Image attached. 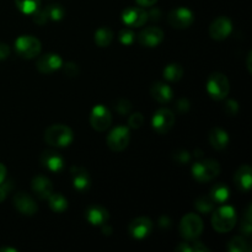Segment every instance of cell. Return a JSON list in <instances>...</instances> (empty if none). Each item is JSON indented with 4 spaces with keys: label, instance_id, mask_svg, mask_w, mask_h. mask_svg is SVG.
<instances>
[{
    "label": "cell",
    "instance_id": "obj_31",
    "mask_svg": "<svg viewBox=\"0 0 252 252\" xmlns=\"http://www.w3.org/2000/svg\"><path fill=\"white\" fill-rule=\"evenodd\" d=\"M112 39L113 33L108 27H101L95 32V42L98 47H107Z\"/></svg>",
    "mask_w": 252,
    "mask_h": 252
},
{
    "label": "cell",
    "instance_id": "obj_7",
    "mask_svg": "<svg viewBox=\"0 0 252 252\" xmlns=\"http://www.w3.org/2000/svg\"><path fill=\"white\" fill-rule=\"evenodd\" d=\"M130 140V134L128 127L118 126L115 129L111 130L107 135V145L113 152H122L128 147Z\"/></svg>",
    "mask_w": 252,
    "mask_h": 252
},
{
    "label": "cell",
    "instance_id": "obj_29",
    "mask_svg": "<svg viewBox=\"0 0 252 252\" xmlns=\"http://www.w3.org/2000/svg\"><path fill=\"white\" fill-rule=\"evenodd\" d=\"M228 250L230 252H250L251 245L245 238L235 236L228 243Z\"/></svg>",
    "mask_w": 252,
    "mask_h": 252
},
{
    "label": "cell",
    "instance_id": "obj_27",
    "mask_svg": "<svg viewBox=\"0 0 252 252\" xmlns=\"http://www.w3.org/2000/svg\"><path fill=\"white\" fill-rule=\"evenodd\" d=\"M176 251L179 252H209V249L207 248L204 244H202L201 241H197L196 239L193 240L186 241V243H181L176 248Z\"/></svg>",
    "mask_w": 252,
    "mask_h": 252
},
{
    "label": "cell",
    "instance_id": "obj_44",
    "mask_svg": "<svg viewBox=\"0 0 252 252\" xmlns=\"http://www.w3.org/2000/svg\"><path fill=\"white\" fill-rule=\"evenodd\" d=\"M5 177H6V167L0 162V184L4 181Z\"/></svg>",
    "mask_w": 252,
    "mask_h": 252
},
{
    "label": "cell",
    "instance_id": "obj_38",
    "mask_svg": "<svg viewBox=\"0 0 252 252\" xmlns=\"http://www.w3.org/2000/svg\"><path fill=\"white\" fill-rule=\"evenodd\" d=\"M62 66H63L64 69V74H65L66 76H69V78H75V76L79 75V68L75 63L68 62V63H65L64 65L62 64Z\"/></svg>",
    "mask_w": 252,
    "mask_h": 252
},
{
    "label": "cell",
    "instance_id": "obj_33",
    "mask_svg": "<svg viewBox=\"0 0 252 252\" xmlns=\"http://www.w3.org/2000/svg\"><path fill=\"white\" fill-rule=\"evenodd\" d=\"M251 211H252V206H251V204H249L248 209H246L245 217H244V220H243V223H241V226H240L241 233H243L245 236H250L251 233H252Z\"/></svg>",
    "mask_w": 252,
    "mask_h": 252
},
{
    "label": "cell",
    "instance_id": "obj_41",
    "mask_svg": "<svg viewBox=\"0 0 252 252\" xmlns=\"http://www.w3.org/2000/svg\"><path fill=\"white\" fill-rule=\"evenodd\" d=\"M175 108L179 113H186L189 110V102L186 98H180L175 105Z\"/></svg>",
    "mask_w": 252,
    "mask_h": 252
},
{
    "label": "cell",
    "instance_id": "obj_11",
    "mask_svg": "<svg viewBox=\"0 0 252 252\" xmlns=\"http://www.w3.org/2000/svg\"><path fill=\"white\" fill-rule=\"evenodd\" d=\"M231 31H233V24H231L230 19L225 16L216 19L209 27V34L212 38L217 39V41L225 39L231 33Z\"/></svg>",
    "mask_w": 252,
    "mask_h": 252
},
{
    "label": "cell",
    "instance_id": "obj_26",
    "mask_svg": "<svg viewBox=\"0 0 252 252\" xmlns=\"http://www.w3.org/2000/svg\"><path fill=\"white\" fill-rule=\"evenodd\" d=\"M164 78L167 81H179L184 76V68L177 63H171L164 68Z\"/></svg>",
    "mask_w": 252,
    "mask_h": 252
},
{
    "label": "cell",
    "instance_id": "obj_28",
    "mask_svg": "<svg viewBox=\"0 0 252 252\" xmlns=\"http://www.w3.org/2000/svg\"><path fill=\"white\" fill-rule=\"evenodd\" d=\"M16 7L26 15H32L41 6V0H15Z\"/></svg>",
    "mask_w": 252,
    "mask_h": 252
},
{
    "label": "cell",
    "instance_id": "obj_22",
    "mask_svg": "<svg viewBox=\"0 0 252 252\" xmlns=\"http://www.w3.org/2000/svg\"><path fill=\"white\" fill-rule=\"evenodd\" d=\"M150 94H152L153 98H155L160 103L170 102L174 97V91H172L171 86L161 83V81L153 84L152 88H150Z\"/></svg>",
    "mask_w": 252,
    "mask_h": 252
},
{
    "label": "cell",
    "instance_id": "obj_18",
    "mask_svg": "<svg viewBox=\"0 0 252 252\" xmlns=\"http://www.w3.org/2000/svg\"><path fill=\"white\" fill-rule=\"evenodd\" d=\"M41 164L52 172H59L64 167V159L54 150H46L41 154Z\"/></svg>",
    "mask_w": 252,
    "mask_h": 252
},
{
    "label": "cell",
    "instance_id": "obj_10",
    "mask_svg": "<svg viewBox=\"0 0 252 252\" xmlns=\"http://www.w3.org/2000/svg\"><path fill=\"white\" fill-rule=\"evenodd\" d=\"M167 21L175 29H187L194 21V15L187 7H177V9L170 11L169 16H167Z\"/></svg>",
    "mask_w": 252,
    "mask_h": 252
},
{
    "label": "cell",
    "instance_id": "obj_35",
    "mask_svg": "<svg viewBox=\"0 0 252 252\" xmlns=\"http://www.w3.org/2000/svg\"><path fill=\"white\" fill-rule=\"evenodd\" d=\"M118 38H120V42L122 44H125V46H129V44H132L133 41H134L135 34L133 33L130 30L125 29L120 32V34H118Z\"/></svg>",
    "mask_w": 252,
    "mask_h": 252
},
{
    "label": "cell",
    "instance_id": "obj_24",
    "mask_svg": "<svg viewBox=\"0 0 252 252\" xmlns=\"http://www.w3.org/2000/svg\"><path fill=\"white\" fill-rule=\"evenodd\" d=\"M211 197L216 204H221L229 198V189L225 184L219 182L216 184L211 189Z\"/></svg>",
    "mask_w": 252,
    "mask_h": 252
},
{
    "label": "cell",
    "instance_id": "obj_46",
    "mask_svg": "<svg viewBox=\"0 0 252 252\" xmlns=\"http://www.w3.org/2000/svg\"><path fill=\"white\" fill-rule=\"evenodd\" d=\"M4 251H11V252H17V250H15V249H10V248H2V249H0V252H4Z\"/></svg>",
    "mask_w": 252,
    "mask_h": 252
},
{
    "label": "cell",
    "instance_id": "obj_1",
    "mask_svg": "<svg viewBox=\"0 0 252 252\" xmlns=\"http://www.w3.org/2000/svg\"><path fill=\"white\" fill-rule=\"evenodd\" d=\"M73 130L65 125H53L44 132V140L52 147H68L73 142Z\"/></svg>",
    "mask_w": 252,
    "mask_h": 252
},
{
    "label": "cell",
    "instance_id": "obj_40",
    "mask_svg": "<svg viewBox=\"0 0 252 252\" xmlns=\"http://www.w3.org/2000/svg\"><path fill=\"white\" fill-rule=\"evenodd\" d=\"M11 189H12V184L10 181L5 182V180H4V181L0 184V203H1L5 198H6L7 194H9V192L11 191Z\"/></svg>",
    "mask_w": 252,
    "mask_h": 252
},
{
    "label": "cell",
    "instance_id": "obj_30",
    "mask_svg": "<svg viewBox=\"0 0 252 252\" xmlns=\"http://www.w3.org/2000/svg\"><path fill=\"white\" fill-rule=\"evenodd\" d=\"M44 14H46L47 20H51V21H59L64 17L65 15V10L63 9V6L59 4H52L48 5L43 9Z\"/></svg>",
    "mask_w": 252,
    "mask_h": 252
},
{
    "label": "cell",
    "instance_id": "obj_4",
    "mask_svg": "<svg viewBox=\"0 0 252 252\" xmlns=\"http://www.w3.org/2000/svg\"><path fill=\"white\" fill-rule=\"evenodd\" d=\"M15 49L22 58L32 59L41 53L42 44L38 38L26 34V36H20L15 41Z\"/></svg>",
    "mask_w": 252,
    "mask_h": 252
},
{
    "label": "cell",
    "instance_id": "obj_14",
    "mask_svg": "<svg viewBox=\"0 0 252 252\" xmlns=\"http://www.w3.org/2000/svg\"><path fill=\"white\" fill-rule=\"evenodd\" d=\"M148 12L142 7H127L122 12V21L127 26L140 27L148 21Z\"/></svg>",
    "mask_w": 252,
    "mask_h": 252
},
{
    "label": "cell",
    "instance_id": "obj_45",
    "mask_svg": "<svg viewBox=\"0 0 252 252\" xmlns=\"http://www.w3.org/2000/svg\"><path fill=\"white\" fill-rule=\"evenodd\" d=\"M251 56H252V53L250 52L248 56V68H249V71H250V73H251Z\"/></svg>",
    "mask_w": 252,
    "mask_h": 252
},
{
    "label": "cell",
    "instance_id": "obj_3",
    "mask_svg": "<svg viewBox=\"0 0 252 252\" xmlns=\"http://www.w3.org/2000/svg\"><path fill=\"white\" fill-rule=\"evenodd\" d=\"M191 171L196 181L204 184L218 176L220 172V165L216 160H203V161L194 162Z\"/></svg>",
    "mask_w": 252,
    "mask_h": 252
},
{
    "label": "cell",
    "instance_id": "obj_17",
    "mask_svg": "<svg viewBox=\"0 0 252 252\" xmlns=\"http://www.w3.org/2000/svg\"><path fill=\"white\" fill-rule=\"evenodd\" d=\"M70 176L73 186L76 191L85 192L88 191L91 185L90 175L84 167L80 166H71L70 167Z\"/></svg>",
    "mask_w": 252,
    "mask_h": 252
},
{
    "label": "cell",
    "instance_id": "obj_8",
    "mask_svg": "<svg viewBox=\"0 0 252 252\" xmlns=\"http://www.w3.org/2000/svg\"><path fill=\"white\" fill-rule=\"evenodd\" d=\"M175 123V115L169 108H160L152 118V126L159 134H166Z\"/></svg>",
    "mask_w": 252,
    "mask_h": 252
},
{
    "label": "cell",
    "instance_id": "obj_43",
    "mask_svg": "<svg viewBox=\"0 0 252 252\" xmlns=\"http://www.w3.org/2000/svg\"><path fill=\"white\" fill-rule=\"evenodd\" d=\"M135 1H137L138 5L145 7V6H153L158 0H135Z\"/></svg>",
    "mask_w": 252,
    "mask_h": 252
},
{
    "label": "cell",
    "instance_id": "obj_9",
    "mask_svg": "<svg viewBox=\"0 0 252 252\" xmlns=\"http://www.w3.org/2000/svg\"><path fill=\"white\" fill-rule=\"evenodd\" d=\"M90 123L91 127L98 132L107 129L112 123V115H111L110 110L103 105H96L91 111Z\"/></svg>",
    "mask_w": 252,
    "mask_h": 252
},
{
    "label": "cell",
    "instance_id": "obj_15",
    "mask_svg": "<svg viewBox=\"0 0 252 252\" xmlns=\"http://www.w3.org/2000/svg\"><path fill=\"white\" fill-rule=\"evenodd\" d=\"M62 64H63V61L58 54L47 53L37 59L36 68L42 74H52L53 71L61 69Z\"/></svg>",
    "mask_w": 252,
    "mask_h": 252
},
{
    "label": "cell",
    "instance_id": "obj_39",
    "mask_svg": "<svg viewBox=\"0 0 252 252\" xmlns=\"http://www.w3.org/2000/svg\"><path fill=\"white\" fill-rule=\"evenodd\" d=\"M224 111L226 112V115L229 116H235L239 111V105L235 100H229L226 101L225 105H224Z\"/></svg>",
    "mask_w": 252,
    "mask_h": 252
},
{
    "label": "cell",
    "instance_id": "obj_13",
    "mask_svg": "<svg viewBox=\"0 0 252 252\" xmlns=\"http://www.w3.org/2000/svg\"><path fill=\"white\" fill-rule=\"evenodd\" d=\"M153 229V221L147 217H139L135 218L134 220L130 221L129 224V234L132 238L137 239V240H142V239L147 238Z\"/></svg>",
    "mask_w": 252,
    "mask_h": 252
},
{
    "label": "cell",
    "instance_id": "obj_16",
    "mask_svg": "<svg viewBox=\"0 0 252 252\" xmlns=\"http://www.w3.org/2000/svg\"><path fill=\"white\" fill-rule=\"evenodd\" d=\"M14 206L24 216H33V214H36L37 209H38L36 202L29 194L25 193V192H17L15 194Z\"/></svg>",
    "mask_w": 252,
    "mask_h": 252
},
{
    "label": "cell",
    "instance_id": "obj_37",
    "mask_svg": "<svg viewBox=\"0 0 252 252\" xmlns=\"http://www.w3.org/2000/svg\"><path fill=\"white\" fill-rule=\"evenodd\" d=\"M143 122H144V117H143L142 113L135 112L133 115H130L129 120H128V125H129L130 128H134V129H138L143 126Z\"/></svg>",
    "mask_w": 252,
    "mask_h": 252
},
{
    "label": "cell",
    "instance_id": "obj_20",
    "mask_svg": "<svg viewBox=\"0 0 252 252\" xmlns=\"http://www.w3.org/2000/svg\"><path fill=\"white\" fill-rule=\"evenodd\" d=\"M85 218L93 225H102V224L107 223L108 220V212L105 207L98 206V204H94L86 208L85 211Z\"/></svg>",
    "mask_w": 252,
    "mask_h": 252
},
{
    "label": "cell",
    "instance_id": "obj_2",
    "mask_svg": "<svg viewBox=\"0 0 252 252\" xmlns=\"http://www.w3.org/2000/svg\"><path fill=\"white\" fill-rule=\"evenodd\" d=\"M236 213L230 206H224L216 211L212 217V226L218 233H228L235 226Z\"/></svg>",
    "mask_w": 252,
    "mask_h": 252
},
{
    "label": "cell",
    "instance_id": "obj_12",
    "mask_svg": "<svg viewBox=\"0 0 252 252\" xmlns=\"http://www.w3.org/2000/svg\"><path fill=\"white\" fill-rule=\"evenodd\" d=\"M162 39H164V32L157 26L145 27L138 36L139 43L144 47H149V48L157 47L158 44L161 43Z\"/></svg>",
    "mask_w": 252,
    "mask_h": 252
},
{
    "label": "cell",
    "instance_id": "obj_36",
    "mask_svg": "<svg viewBox=\"0 0 252 252\" xmlns=\"http://www.w3.org/2000/svg\"><path fill=\"white\" fill-rule=\"evenodd\" d=\"M191 159V155L187 150H177V152L174 153V160L177 162L179 165H185Z\"/></svg>",
    "mask_w": 252,
    "mask_h": 252
},
{
    "label": "cell",
    "instance_id": "obj_42",
    "mask_svg": "<svg viewBox=\"0 0 252 252\" xmlns=\"http://www.w3.org/2000/svg\"><path fill=\"white\" fill-rule=\"evenodd\" d=\"M10 56V47L5 43H0V61Z\"/></svg>",
    "mask_w": 252,
    "mask_h": 252
},
{
    "label": "cell",
    "instance_id": "obj_19",
    "mask_svg": "<svg viewBox=\"0 0 252 252\" xmlns=\"http://www.w3.org/2000/svg\"><path fill=\"white\" fill-rule=\"evenodd\" d=\"M31 189L38 198L46 199L48 198L49 194L53 191V185H52L51 180L48 177L38 175V176L33 177V180H32Z\"/></svg>",
    "mask_w": 252,
    "mask_h": 252
},
{
    "label": "cell",
    "instance_id": "obj_23",
    "mask_svg": "<svg viewBox=\"0 0 252 252\" xmlns=\"http://www.w3.org/2000/svg\"><path fill=\"white\" fill-rule=\"evenodd\" d=\"M209 143L217 150L225 149L229 144V135L221 128H213L209 133Z\"/></svg>",
    "mask_w": 252,
    "mask_h": 252
},
{
    "label": "cell",
    "instance_id": "obj_6",
    "mask_svg": "<svg viewBox=\"0 0 252 252\" xmlns=\"http://www.w3.org/2000/svg\"><path fill=\"white\" fill-rule=\"evenodd\" d=\"M203 231V223L197 214L189 213L181 219L180 223V233L186 240L197 239Z\"/></svg>",
    "mask_w": 252,
    "mask_h": 252
},
{
    "label": "cell",
    "instance_id": "obj_21",
    "mask_svg": "<svg viewBox=\"0 0 252 252\" xmlns=\"http://www.w3.org/2000/svg\"><path fill=\"white\" fill-rule=\"evenodd\" d=\"M234 182L238 189L248 192L252 185V170L249 165H243L234 175Z\"/></svg>",
    "mask_w": 252,
    "mask_h": 252
},
{
    "label": "cell",
    "instance_id": "obj_5",
    "mask_svg": "<svg viewBox=\"0 0 252 252\" xmlns=\"http://www.w3.org/2000/svg\"><path fill=\"white\" fill-rule=\"evenodd\" d=\"M207 90L211 97L214 100H223L226 97L230 90V85H229V80L224 74L221 73H213L209 76L208 81H207Z\"/></svg>",
    "mask_w": 252,
    "mask_h": 252
},
{
    "label": "cell",
    "instance_id": "obj_25",
    "mask_svg": "<svg viewBox=\"0 0 252 252\" xmlns=\"http://www.w3.org/2000/svg\"><path fill=\"white\" fill-rule=\"evenodd\" d=\"M47 199H48L51 209L53 212H56V213H63V212L66 211V208H68V201H66L65 197L62 196L61 193H53V192H52Z\"/></svg>",
    "mask_w": 252,
    "mask_h": 252
},
{
    "label": "cell",
    "instance_id": "obj_32",
    "mask_svg": "<svg viewBox=\"0 0 252 252\" xmlns=\"http://www.w3.org/2000/svg\"><path fill=\"white\" fill-rule=\"evenodd\" d=\"M214 206H216V203H214V201L209 196L199 197V198L196 201L197 211L201 212V213L203 214L211 213V212L214 209Z\"/></svg>",
    "mask_w": 252,
    "mask_h": 252
},
{
    "label": "cell",
    "instance_id": "obj_34",
    "mask_svg": "<svg viewBox=\"0 0 252 252\" xmlns=\"http://www.w3.org/2000/svg\"><path fill=\"white\" fill-rule=\"evenodd\" d=\"M115 110L117 111L120 115H128L129 111L132 110V103L126 98H120L115 102Z\"/></svg>",
    "mask_w": 252,
    "mask_h": 252
}]
</instances>
